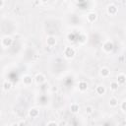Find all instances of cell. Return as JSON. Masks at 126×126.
<instances>
[{
    "label": "cell",
    "mask_w": 126,
    "mask_h": 126,
    "mask_svg": "<svg viewBox=\"0 0 126 126\" xmlns=\"http://www.w3.org/2000/svg\"><path fill=\"white\" fill-rule=\"evenodd\" d=\"M23 83H24L26 86H29V85H31V84L32 83V78L31 76H29V75H26V76H24V78H23Z\"/></svg>",
    "instance_id": "cell-10"
},
{
    "label": "cell",
    "mask_w": 126,
    "mask_h": 126,
    "mask_svg": "<svg viewBox=\"0 0 126 126\" xmlns=\"http://www.w3.org/2000/svg\"><path fill=\"white\" fill-rule=\"evenodd\" d=\"M107 13L110 14V15H114L117 13V8L115 5H109L107 7Z\"/></svg>",
    "instance_id": "cell-9"
},
{
    "label": "cell",
    "mask_w": 126,
    "mask_h": 126,
    "mask_svg": "<svg viewBox=\"0 0 126 126\" xmlns=\"http://www.w3.org/2000/svg\"><path fill=\"white\" fill-rule=\"evenodd\" d=\"M78 1H84V0H78Z\"/></svg>",
    "instance_id": "cell-22"
},
{
    "label": "cell",
    "mask_w": 126,
    "mask_h": 126,
    "mask_svg": "<svg viewBox=\"0 0 126 126\" xmlns=\"http://www.w3.org/2000/svg\"><path fill=\"white\" fill-rule=\"evenodd\" d=\"M117 82L118 84H124L125 82V75L124 74H119L117 77Z\"/></svg>",
    "instance_id": "cell-15"
},
{
    "label": "cell",
    "mask_w": 126,
    "mask_h": 126,
    "mask_svg": "<svg viewBox=\"0 0 126 126\" xmlns=\"http://www.w3.org/2000/svg\"><path fill=\"white\" fill-rule=\"evenodd\" d=\"M121 109H122V111H123V112L125 111V101H123V102H122V105H121Z\"/></svg>",
    "instance_id": "cell-19"
},
{
    "label": "cell",
    "mask_w": 126,
    "mask_h": 126,
    "mask_svg": "<svg viewBox=\"0 0 126 126\" xmlns=\"http://www.w3.org/2000/svg\"><path fill=\"white\" fill-rule=\"evenodd\" d=\"M118 87H119L118 82H111V83H110V89H111L112 91L118 90Z\"/></svg>",
    "instance_id": "cell-16"
},
{
    "label": "cell",
    "mask_w": 126,
    "mask_h": 126,
    "mask_svg": "<svg viewBox=\"0 0 126 126\" xmlns=\"http://www.w3.org/2000/svg\"><path fill=\"white\" fill-rule=\"evenodd\" d=\"M96 18H97V15H96L94 12H91V13H89L88 16H87V19H88V21H89L90 23L94 22V21L96 20Z\"/></svg>",
    "instance_id": "cell-6"
},
{
    "label": "cell",
    "mask_w": 126,
    "mask_h": 126,
    "mask_svg": "<svg viewBox=\"0 0 126 126\" xmlns=\"http://www.w3.org/2000/svg\"><path fill=\"white\" fill-rule=\"evenodd\" d=\"M112 48H113V44H112V42L110 40H107L102 44V49L105 52H110L112 50Z\"/></svg>",
    "instance_id": "cell-2"
},
{
    "label": "cell",
    "mask_w": 126,
    "mask_h": 126,
    "mask_svg": "<svg viewBox=\"0 0 126 126\" xmlns=\"http://www.w3.org/2000/svg\"><path fill=\"white\" fill-rule=\"evenodd\" d=\"M34 81H35V83H36V84L41 85L42 83H44V82H45V77H44V75H43V74L39 73V74H37V75L34 77Z\"/></svg>",
    "instance_id": "cell-3"
},
{
    "label": "cell",
    "mask_w": 126,
    "mask_h": 126,
    "mask_svg": "<svg viewBox=\"0 0 126 126\" xmlns=\"http://www.w3.org/2000/svg\"><path fill=\"white\" fill-rule=\"evenodd\" d=\"M46 43L48 46H53L56 44V39L54 36H48L47 39H46Z\"/></svg>",
    "instance_id": "cell-11"
},
{
    "label": "cell",
    "mask_w": 126,
    "mask_h": 126,
    "mask_svg": "<svg viewBox=\"0 0 126 126\" xmlns=\"http://www.w3.org/2000/svg\"><path fill=\"white\" fill-rule=\"evenodd\" d=\"M0 116H1V112H0Z\"/></svg>",
    "instance_id": "cell-23"
},
{
    "label": "cell",
    "mask_w": 126,
    "mask_h": 126,
    "mask_svg": "<svg viewBox=\"0 0 126 126\" xmlns=\"http://www.w3.org/2000/svg\"><path fill=\"white\" fill-rule=\"evenodd\" d=\"M109 105L112 106V107L117 106V105H118V100H117L115 97H111V98L109 99Z\"/></svg>",
    "instance_id": "cell-14"
},
{
    "label": "cell",
    "mask_w": 126,
    "mask_h": 126,
    "mask_svg": "<svg viewBox=\"0 0 126 126\" xmlns=\"http://www.w3.org/2000/svg\"><path fill=\"white\" fill-rule=\"evenodd\" d=\"M99 74H100V76H101V77H104V78H105V77H108V76H109L110 71H109V69H108V68L103 67V68H101V69H100Z\"/></svg>",
    "instance_id": "cell-7"
},
{
    "label": "cell",
    "mask_w": 126,
    "mask_h": 126,
    "mask_svg": "<svg viewBox=\"0 0 126 126\" xmlns=\"http://www.w3.org/2000/svg\"><path fill=\"white\" fill-rule=\"evenodd\" d=\"M11 87H12V85H11V83H10V82H8V81H5V82L3 83V89H4L5 91H8V90H10V89H11Z\"/></svg>",
    "instance_id": "cell-17"
},
{
    "label": "cell",
    "mask_w": 126,
    "mask_h": 126,
    "mask_svg": "<svg viewBox=\"0 0 126 126\" xmlns=\"http://www.w3.org/2000/svg\"><path fill=\"white\" fill-rule=\"evenodd\" d=\"M51 124H55V125H58L56 122H54V121H51V122H48L47 123V125H51Z\"/></svg>",
    "instance_id": "cell-20"
},
{
    "label": "cell",
    "mask_w": 126,
    "mask_h": 126,
    "mask_svg": "<svg viewBox=\"0 0 126 126\" xmlns=\"http://www.w3.org/2000/svg\"><path fill=\"white\" fill-rule=\"evenodd\" d=\"M105 92H106L105 87H104V86H102V85H99V86H97V87L95 88V93H96L97 94H99V95L104 94H105Z\"/></svg>",
    "instance_id": "cell-5"
},
{
    "label": "cell",
    "mask_w": 126,
    "mask_h": 126,
    "mask_svg": "<svg viewBox=\"0 0 126 126\" xmlns=\"http://www.w3.org/2000/svg\"><path fill=\"white\" fill-rule=\"evenodd\" d=\"M38 114H39V112H38V110H37L36 108H32V109H30V111H29V115H30L32 118L37 117Z\"/></svg>",
    "instance_id": "cell-12"
},
{
    "label": "cell",
    "mask_w": 126,
    "mask_h": 126,
    "mask_svg": "<svg viewBox=\"0 0 126 126\" xmlns=\"http://www.w3.org/2000/svg\"><path fill=\"white\" fill-rule=\"evenodd\" d=\"M64 55L67 58H72L75 55V49L73 47H66L64 50Z\"/></svg>",
    "instance_id": "cell-1"
},
{
    "label": "cell",
    "mask_w": 126,
    "mask_h": 126,
    "mask_svg": "<svg viewBox=\"0 0 126 126\" xmlns=\"http://www.w3.org/2000/svg\"><path fill=\"white\" fill-rule=\"evenodd\" d=\"M3 4H4V1L3 0H0V8L3 6Z\"/></svg>",
    "instance_id": "cell-21"
},
{
    "label": "cell",
    "mask_w": 126,
    "mask_h": 126,
    "mask_svg": "<svg viewBox=\"0 0 126 126\" xmlns=\"http://www.w3.org/2000/svg\"><path fill=\"white\" fill-rule=\"evenodd\" d=\"M70 109H71V111H72L73 113H76V112H78V111H79L80 106H79V104H77V103H73V104H71Z\"/></svg>",
    "instance_id": "cell-13"
},
{
    "label": "cell",
    "mask_w": 126,
    "mask_h": 126,
    "mask_svg": "<svg viewBox=\"0 0 126 126\" xmlns=\"http://www.w3.org/2000/svg\"><path fill=\"white\" fill-rule=\"evenodd\" d=\"M86 112H87L88 114L93 113V112H94V107H93V106H87V107H86Z\"/></svg>",
    "instance_id": "cell-18"
},
{
    "label": "cell",
    "mask_w": 126,
    "mask_h": 126,
    "mask_svg": "<svg viewBox=\"0 0 126 126\" xmlns=\"http://www.w3.org/2000/svg\"><path fill=\"white\" fill-rule=\"evenodd\" d=\"M12 43H13V39H12L10 36H6V37H4V38L2 39V44H3L4 46H6V47L11 46Z\"/></svg>",
    "instance_id": "cell-4"
},
{
    "label": "cell",
    "mask_w": 126,
    "mask_h": 126,
    "mask_svg": "<svg viewBox=\"0 0 126 126\" xmlns=\"http://www.w3.org/2000/svg\"><path fill=\"white\" fill-rule=\"evenodd\" d=\"M78 87H79V90L81 92H84V91H86L88 89V84L85 81H80L79 84H78Z\"/></svg>",
    "instance_id": "cell-8"
}]
</instances>
